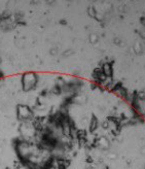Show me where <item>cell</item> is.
Returning a JSON list of instances; mask_svg holds the SVG:
<instances>
[{
  "instance_id": "6da1fadb",
  "label": "cell",
  "mask_w": 145,
  "mask_h": 169,
  "mask_svg": "<svg viewBox=\"0 0 145 169\" xmlns=\"http://www.w3.org/2000/svg\"><path fill=\"white\" fill-rule=\"evenodd\" d=\"M21 88L24 92H30L38 84V75L33 71H27L21 75Z\"/></svg>"
},
{
  "instance_id": "7a4b0ae2",
  "label": "cell",
  "mask_w": 145,
  "mask_h": 169,
  "mask_svg": "<svg viewBox=\"0 0 145 169\" xmlns=\"http://www.w3.org/2000/svg\"><path fill=\"white\" fill-rule=\"evenodd\" d=\"M16 117L20 122H27L34 119L33 109L27 104H17L16 106Z\"/></svg>"
},
{
  "instance_id": "3957f363",
  "label": "cell",
  "mask_w": 145,
  "mask_h": 169,
  "mask_svg": "<svg viewBox=\"0 0 145 169\" xmlns=\"http://www.w3.org/2000/svg\"><path fill=\"white\" fill-rule=\"evenodd\" d=\"M95 144L96 146H98L101 150H108L109 146H110V141L108 140V138L101 136V137H98L95 139Z\"/></svg>"
},
{
  "instance_id": "277c9868",
  "label": "cell",
  "mask_w": 145,
  "mask_h": 169,
  "mask_svg": "<svg viewBox=\"0 0 145 169\" xmlns=\"http://www.w3.org/2000/svg\"><path fill=\"white\" fill-rule=\"evenodd\" d=\"M101 71H102V73L104 74L106 78H111V76H112V72H113L112 65L108 62H105L104 64L102 65V67H101Z\"/></svg>"
},
{
  "instance_id": "5b68a950",
  "label": "cell",
  "mask_w": 145,
  "mask_h": 169,
  "mask_svg": "<svg viewBox=\"0 0 145 169\" xmlns=\"http://www.w3.org/2000/svg\"><path fill=\"white\" fill-rule=\"evenodd\" d=\"M87 97H85V95H75L74 97L71 98V101L73 103H75V104H78V105H81V104H85V102H87Z\"/></svg>"
},
{
  "instance_id": "8992f818",
  "label": "cell",
  "mask_w": 145,
  "mask_h": 169,
  "mask_svg": "<svg viewBox=\"0 0 145 169\" xmlns=\"http://www.w3.org/2000/svg\"><path fill=\"white\" fill-rule=\"evenodd\" d=\"M98 126H99L98 120H97L95 117H93V118H92V120H90V122H89V128H90V130H91V131H95L96 129L98 128Z\"/></svg>"
},
{
  "instance_id": "52a82bcc",
  "label": "cell",
  "mask_w": 145,
  "mask_h": 169,
  "mask_svg": "<svg viewBox=\"0 0 145 169\" xmlns=\"http://www.w3.org/2000/svg\"><path fill=\"white\" fill-rule=\"evenodd\" d=\"M98 41V35L97 34H91L90 35V42L91 43H96Z\"/></svg>"
},
{
  "instance_id": "ba28073f",
  "label": "cell",
  "mask_w": 145,
  "mask_h": 169,
  "mask_svg": "<svg viewBox=\"0 0 145 169\" xmlns=\"http://www.w3.org/2000/svg\"><path fill=\"white\" fill-rule=\"evenodd\" d=\"M138 99H141V100H145V92H138L137 93V97Z\"/></svg>"
},
{
  "instance_id": "9c48e42d",
  "label": "cell",
  "mask_w": 145,
  "mask_h": 169,
  "mask_svg": "<svg viewBox=\"0 0 145 169\" xmlns=\"http://www.w3.org/2000/svg\"><path fill=\"white\" fill-rule=\"evenodd\" d=\"M135 52L137 53V54L141 52V45H140V43H136L135 45Z\"/></svg>"
},
{
  "instance_id": "30bf717a",
  "label": "cell",
  "mask_w": 145,
  "mask_h": 169,
  "mask_svg": "<svg viewBox=\"0 0 145 169\" xmlns=\"http://www.w3.org/2000/svg\"><path fill=\"white\" fill-rule=\"evenodd\" d=\"M89 14L91 15L92 17H95L96 16V10H94V7H90L89 8Z\"/></svg>"
}]
</instances>
